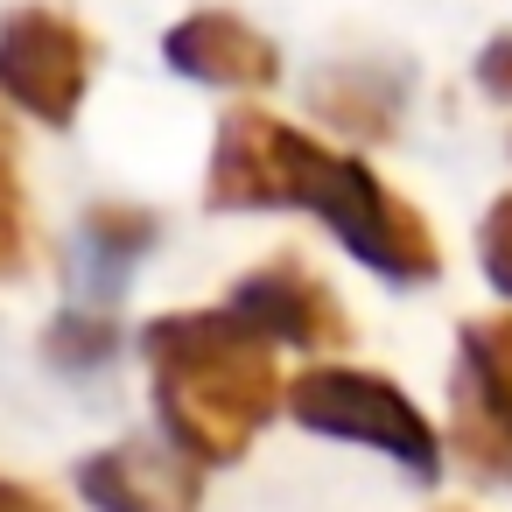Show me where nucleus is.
<instances>
[{"instance_id":"obj_9","label":"nucleus","mask_w":512,"mask_h":512,"mask_svg":"<svg viewBox=\"0 0 512 512\" xmlns=\"http://www.w3.org/2000/svg\"><path fill=\"white\" fill-rule=\"evenodd\" d=\"M316 99H323V113L337 120V127H351V134H393V113H400V78H379L372 64H358V71H330L323 85H316Z\"/></svg>"},{"instance_id":"obj_15","label":"nucleus","mask_w":512,"mask_h":512,"mask_svg":"<svg viewBox=\"0 0 512 512\" xmlns=\"http://www.w3.org/2000/svg\"><path fill=\"white\" fill-rule=\"evenodd\" d=\"M0 512H50L29 484H8V477H0Z\"/></svg>"},{"instance_id":"obj_1","label":"nucleus","mask_w":512,"mask_h":512,"mask_svg":"<svg viewBox=\"0 0 512 512\" xmlns=\"http://www.w3.org/2000/svg\"><path fill=\"white\" fill-rule=\"evenodd\" d=\"M204 197H211V211L302 204L365 267H379L386 281H428V274H442V246H435V232L421 225V211L407 197H393L358 155H330L302 127H288L274 113H253V106L218 127Z\"/></svg>"},{"instance_id":"obj_11","label":"nucleus","mask_w":512,"mask_h":512,"mask_svg":"<svg viewBox=\"0 0 512 512\" xmlns=\"http://www.w3.org/2000/svg\"><path fill=\"white\" fill-rule=\"evenodd\" d=\"M106 351H113V323L106 316H64L50 330V358L57 365H99Z\"/></svg>"},{"instance_id":"obj_12","label":"nucleus","mask_w":512,"mask_h":512,"mask_svg":"<svg viewBox=\"0 0 512 512\" xmlns=\"http://www.w3.org/2000/svg\"><path fill=\"white\" fill-rule=\"evenodd\" d=\"M477 260H484L491 288H498V295H512V197H498V204L484 211V232H477Z\"/></svg>"},{"instance_id":"obj_6","label":"nucleus","mask_w":512,"mask_h":512,"mask_svg":"<svg viewBox=\"0 0 512 512\" xmlns=\"http://www.w3.org/2000/svg\"><path fill=\"white\" fill-rule=\"evenodd\" d=\"M232 316L253 323L267 344H302V351H337V344H351L344 302H337L302 260H274V267L246 274V281L232 288Z\"/></svg>"},{"instance_id":"obj_14","label":"nucleus","mask_w":512,"mask_h":512,"mask_svg":"<svg viewBox=\"0 0 512 512\" xmlns=\"http://www.w3.org/2000/svg\"><path fill=\"white\" fill-rule=\"evenodd\" d=\"M477 85L491 99H512V36H491L484 57H477Z\"/></svg>"},{"instance_id":"obj_2","label":"nucleus","mask_w":512,"mask_h":512,"mask_svg":"<svg viewBox=\"0 0 512 512\" xmlns=\"http://www.w3.org/2000/svg\"><path fill=\"white\" fill-rule=\"evenodd\" d=\"M148 372L162 428L190 463H239L274 414V344L232 309L155 316Z\"/></svg>"},{"instance_id":"obj_13","label":"nucleus","mask_w":512,"mask_h":512,"mask_svg":"<svg viewBox=\"0 0 512 512\" xmlns=\"http://www.w3.org/2000/svg\"><path fill=\"white\" fill-rule=\"evenodd\" d=\"M22 246H29V225H22V183H15L8 155H0V274L22 267Z\"/></svg>"},{"instance_id":"obj_8","label":"nucleus","mask_w":512,"mask_h":512,"mask_svg":"<svg viewBox=\"0 0 512 512\" xmlns=\"http://www.w3.org/2000/svg\"><path fill=\"white\" fill-rule=\"evenodd\" d=\"M162 57H169L183 78H197V85H218V92H267V85L281 78V57H274V43H267L260 29H246L239 15H218V8H204V15H183V22L169 29Z\"/></svg>"},{"instance_id":"obj_4","label":"nucleus","mask_w":512,"mask_h":512,"mask_svg":"<svg viewBox=\"0 0 512 512\" xmlns=\"http://www.w3.org/2000/svg\"><path fill=\"white\" fill-rule=\"evenodd\" d=\"M92 85V36L50 8H15L0 22V99L43 127H71Z\"/></svg>"},{"instance_id":"obj_7","label":"nucleus","mask_w":512,"mask_h":512,"mask_svg":"<svg viewBox=\"0 0 512 512\" xmlns=\"http://www.w3.org/2000/svg\"><path fill=\"white\" fill-rule=\"evenodd\" d=\"M78 491L99 512H197L204 463H190L169 442H120V449H99L78 470Z\"/></svg>"},{"instance_id":"obj_10","label":"nucleus","mask_w":512,"mask_h":512,"mask_svg":"<svg viewBox=\"0 0 512 512\" xmlns=\"http://www.w3.org/2000/svg\"><path fill=\"white\" fill-rule=\"evenodd\" d=\"M155 246V218L148 211H127V204H99L85 218V253H92V274L106 267V281H120L141 253Z\"/></svg>"},{"instance_id":"obj_3","label":"nucleus","mask_w":512,"mask_h":512,"mask_svg":"<svg viewBox=\"0 0 512 512\" xmlns=\"http://www.w3.org/2000/svg\"><path fill=\"white\" fill-rule=\"evenodd\" d=\"M288 414L316 435H337V442H365V449H386L393 463H407L414 477H435L442 470V442L428 428V414L379 372H351V365H309L295 386H288Z\"/></svg>"},{"instance_id":"obj_5","label":"nucleus","mask_w":512,"mask_h":512,"mask_svg":"<svg viewBox=\"0 0 512 512\" xmlns=\"http://www.w3.org/2000/svg\"><path fill=\"white\" fill-rule=\"evenodd\" d=\"M456 449L484 477H512V316L463 323L456 344Z\"/></svg>"}]
</instances>
